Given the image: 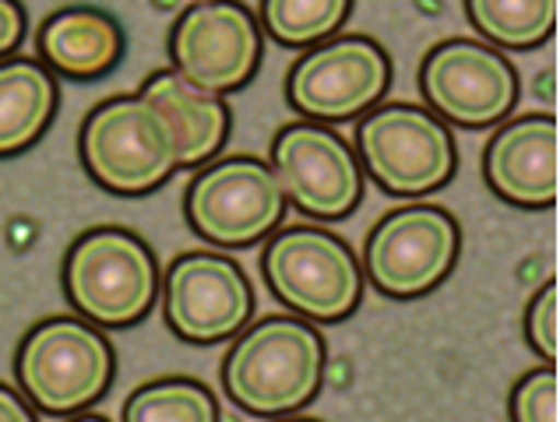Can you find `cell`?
Returning <instances> with one entry per match:
<instances>
[{
	"label": "cell",
	"mask_w": 560,
	"mask_h": 422,
	"mask_svg": "<svg viewBox=\"0 0 560 422\" xmlns=\"http://www.w3.org/2000/svg\"><path fill=\"white\" fill-rule=\"evenodd\" d=\"M328 345L311 320L271 314L250 320L222 360V387L247 415H293L325 384Z\"/></svg>",
	"instance_id": "cell-1"
},
{
	"label": "cell",
	"mask_w": 560,
	"mask_h": 422,
	"mask_svg": "<svg viewBox=\"0 0 560 422\" xmlns=\"http://www.w3.org/2000/svg\"><path fill=\"white\" fill-rule=\"evenodd\" d=\"M63 296L95 328H131L159 296V261L145 239L124 225L82 233L60 268Z\"/></svg>",
	"instance_id": "cell-2"
},
{
	"label": "cell",
	"mask_w": 560,
	"mask_h": 422,
	"mask_svg": "<svg viewBox=\"0 0 560 422\" xmlns=\"http://www.w3.org/2000/svg\"><path fill=\"white\" fill-rule=\"evenodd\" d=\"M117 352L85 317H46L32 324L14 352V377L32 409L78 415L109 391Z\"/></svg>",
	"instance_id": "cell-3"
},
{
	"label": "cell",
	"mask_w": 560,
	"mask_h": 422,
	"mask_svg": "<svg viewBox=\"0 0 560 422\" xmlns=\"http://www.w3.org/2000/svg\"><path fill=\"white\" fill-rule=\"evenodd\" d=\"M78 155L95 184L124 198L163 187L177 173L173 127L145 95H114L95 106L78 131Z\"/></svg>",
	"instance_id": "cell-4"
},
{
	"label": "cell",
	"mask_w": 560,
	"mask_h": 422,
	"mask_svg": "<svg viewBox=\"0 0 560 422\" xmlns=\"http://www.w3.org/2000/svg\"><path fill=\"white\" fill-rule=\"evenodd\" d=\"M261 274L282 306L311 324L346 320L363 300L353 247L322 225H285L265 243Z\"/></svg>",
	"instance_id": "cell-5"
},
{
	"label": "cell",
	"mask_w": 560,
	"mask_h": 422,
	"mask_svg": "<svg viewBox=\"0 0 560 422\" xmlns=\"http://www.w3.org/2000/svg\"><path fill=\"white\" fill-rule=\"evenodd\" d=\"M360 169L395 198L441 190L458 169L452 127L416 103H384L357 124Z\"/></svg>",
	"instance_id": "cell-6"
},
{
	"label": "cell",
	"mask_w": 560,
	"mask_h": 422,
	"mask_svg": "<svg viewBox=\"0 0 560 422\" xmlns=\"http://www.w3.org/2000/svg\"><path fill=\"white\" fill-rule=\"evenodd\" d=\"M285 194L276 173L258 155L215 159L187 184V225L212 247H254L285 219Z\"/></svg>",
	"instance_id": "cell-7"
},
{
	"label": "cell",
	"mask_w": 560,
	"mask_h": 422,
	"mask_svg": "<svg viewBox=\"0 0 560 422\" xmlns=\"http://www.w3.org/2000/svg\"><path fill=\"white\" fill-rule=\"evenodd\" d=\"M462 230L441 204H406L388 211L363 243V279L381 296L420 300L455 271Z\"/></svg>",
	"instance_id": "cell-8"
},
{
	"label": "cell",
	"mask_w": 560,
	"mask_h": 422,
	"mask_svg": "<svg viewBox=\"0 0 560 422\" xmlns=\"http://www.w3.org/2000/svg\"><path fill=\"white\" fill-rule=\"evenodd\" d=\"M392 85V57L371 36H331L311 46L290 74L285 99L311 124H342L381 106Z\"/></svg>",
	"instance_id": "cell-9"
},
{
	"label": "cell",
	"mask_w": 560,
	"mask_h": 422,
	"mask_svg": "<svg viewBox=\"0 0 560 422\" xmlns=\"http://www.w3.org/2000/svg\"><path fill=\"white\" fill-rule=\"evenodd\" d=\"M265 32L244 0H198L170 32L173 71L201 92L226 95L258 74Z\"/></svg>",
	"instance_id": "cell-10"
},
{
	"label": "cell",
	"mask_w": 560,
	"mask_h": 422,
	"mask_svg": "<svg viewBox=\"0 0 560 422\" xmlns=\"http://www.w3.org/2000/svg\"><path fill=\"white\" fill-rule=\"evenodd\" d=\"M420 92L427 109L444 124L483 127L504 124L518 103V71L483 39H444L420 63Z\"/></svg>",
	"instance_id": "cell-11"
},
{
	"label": "cell",
	"mask_w": 560,
	"mask_h": 422,
	"mask_svg": "<svg viewBox=\"0 0 560 422\" xmlns=\"http://www.w3.org/2000/svg\"><path fill=\"white\" fill-rule=\"evenodd\" d=\"M268 166L296 211L311 219H346L363 201V169L349 141L325 124L296 120L271 138Z\"/></svg>",
	"instance_id": "cell-12"
},
{
	"label": "cell",
	"mask_w": 560,
	"mask_h": 422,
	"mask_svg": "<svg viewBox=\"0 0 560 422\" xmlns=\"http://www.w3.org/2000/svg\"><path fill=\"white\" fill-rule=\"evenodd\" d=\"M159 285L170 331L190 345L230 342L254 317V285L226 254H180Z\"/></svg>",
	"instance_id": "cell-13"
},
{
	"label": "cell",
	"mask_w": 560,
	"mask_h": 422,
	"mask_svg": "<svg viewBox=\"0 0 560 422\" xmlns=\"http://www.w3.org/2000/svg\"><path fill=\"white\" fill-rule=\"evenodd\" d=\"M483 176L515 208L557 204V117L525 113L501 124L483 152Z\"/></svg>",
	"instance_id": "cell-14"
},
{
	"label": "cell",
	"mask_w": 560,
	"mask_h": 422,
	"mask_svg": "<svg viewBox=\"0 0 560 422\" xmlns=\"http://www.w3.org/2000/svg\"><path fill=\"white\" fill-rule=\"evenodd\" d=\"M138 95H145L166 113L173 138H177V169L205 166L222 152L233 127V113L222 95L195 89L173 68L149 74Z\"/></svg>",
	"instance_id": "cell-15"
},
{
	"label": "cell",
	"mask_w": 560,
	"mask_h": 422,
	"mask_svg": "<svg viewBox=\"0 0 560 422\" xmlns=\"http://www.w3.org/2000/svg\"><path fill=\"white\" fill-rule=\"evenodd\" d=\"M39 63L63 78H103L124 57V28L114 14L100 8H63L54 11L36 32Z\"/></svg>",
	"instance_id": "cell-16"
},
{
	"label": "cell",
	"mask_w": 560,
	"mask_h": 422,
	"mask_svg": "<svg viewBox=\"0 0 560 422\" xmlns=\"http://www.w3.org/2000/svg\"><path fill=\"white\" fill-rule=\"evenodd\" d=\"M57 81L32 57L0 60V159L25 152L57 113Z\"/></svg>",
	"instance_id": "cell-17"
},
{
	"label": "cell",
	"mask_w": 560,
	"mask_h": 422,
	"mask_svg": "<svg viewBox=\"0 0 560 422\" xmlns=\"http://www.w3.org/2000/svg\"><path fill=\"white\" fill-rule=\"evenodd\" d=\"M466 14L493 50H536L557 28V0H466Z\"/></svg>",
	"instance_id": "cell-18"
},
{
	"label": "cell",
	"mask_w": 560,
	"mask_h": 422,
	"mask_svg": "<svg viewBox=\"0 0 560 422\" xmlns=\"http://www.w3.org/2000/svg\"><path fill=\"white\" fill-rule=\"evenodd\" d=\"M120 422H222L219 401L195 377H155L135 387Z\"/></svg>",
	"instance_id": "cell-19"
},
{
	"label": "cell",
	"mask_w": 560,
	"mask_h": 422,
	"mask_svg": "<svg viewBox=\"0 0 560 422\" xmlns=\"http://www.w3.org/2000/svg\"><path fill=\"white\" fill-rule=\"evenodd\" d=\"M353 0H261V32L279 46L311 50V46L339 36Z\"/></svg>",
	"instance_id": "cell-20"
},
{
	"label": "cell",
	"mask_w": 560,
	"mask_h": 422,
	"mask_svg": "<svg viewBox=\"0 0 560 422\" xmlns=\"http://www.w3.org/2000/svg\"><path fill=\"white\" fill-rule=\"evenodd\" d=\"M557 366L542 363L522 373L518 384L511 387L508 415L511 422H557Z\"/></svg>",
	"instance_id": "cell-21"
},
{
	"label": "cell",
	"mask_w": 560,
	"mask_h": 422,
	"mask_svg": "<svg viewBox=\"0 0 560 422\" xmlns=\"http://www.w3.org/2000/svg\"><path fill=\"white\" fill-rule=\"evenodd\" d=\"M560 285L557 279H550L547 285L536 289V296L525 306V338H529V345L536 355H542L547 363H557V349H560Z\"/></svg>",
	"instance_id": "cell-22"
},
{
	"label": "cell",
	"mask_w": 560,
	"mask_h": 422,
	"mask_svg": "<svg viewBox=\"0 0 560 422\" xmlns=\"http://www.w3.org/2000/svg\"><path fill=\"white\" fill-rule=\"evenodd\" d=\"M25 39V8L19 0H0V60L19 50Z\"/></svg>",
	"instance_id": "cell-23"
},
{
	"label": "cell",
	"mask_w": 560,
	"mask_h": 422,
	"mask_svg": "<svg viewBox=\"0 0 560 422\" xmlns=\"http://www.w3.org/2000/svg\"><path fill=\"white\" fill-rule=\"evenodd\" d=\"M0 422H39L32 405L11 384H0Z\"/></svg>",
	"instance_id": "cell-24"
},
{
	"label": "cell",
	"mask_w": 560,
	"mask_h": 422,
	"mask_svg": "<svg viewBox=\"0 0 560 422\" xmlns=\"http://www.w3.org/2000/svg\"><path fill=\"white\" fill-rule=\"evenodd\" d=\"M71 422H114V419H106V415H100V412H85V415L78 412V415H74Z\"/></svg>",
	"instance_id": "cell-25"
},
{
	"label": "cell",
	"mask_w": 560,
	"mask_h": 422,
	"mask_svg": "<svg viewBox=\"0 0 560 422\" xmlns=\"http://www.w3.org/2000/svg\"><path fill=\"white\" fill-rule=\"evenodd\" d=\"M276 422H322V419H307V415H282Z\"/></svg>",
	"instance_id": "cell-26"
}]
</instances>
